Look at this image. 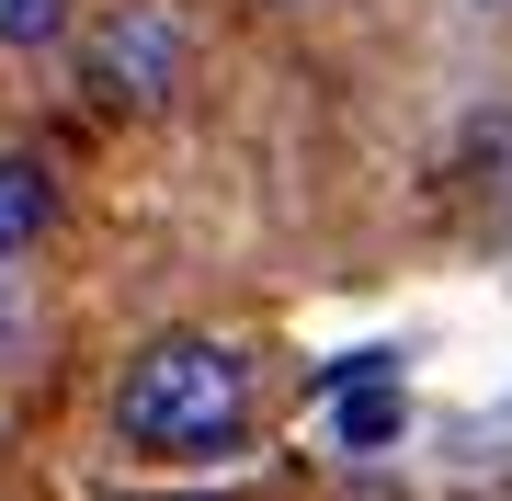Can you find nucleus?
<instances>
[{"label":"nucleus","instance_id":"obj_1","mask_svg":"<svg viewBox=\"0 0 512 501\" xmlns=\"http://www.w3.org/2000/svg\"><path fill=\"white\" fill-rule=\"evenodd\" d=\"M114 433L126 456H228L251 433V365L205 331H160L114 376Z\"/></svg>","mask_w":512,"mask_h":501},{"label":"nucleus","instance_id":"obj_2","mask_svg":"<svg viewBox=\"0 0 512 501\" xmlns=\"http://www.w3.org/2000/svg\"><path fill=\"white\" fill-rule=\"evenodd\" d=\"M80 69H92L103 103H171V80H183V23L171 12H114Z\"/></svg>","mask_w":512,"mask_h":501},{"label":"nucleus","instance_id":"obj_3","mask_svg":"<svg viewBox=\"0 0 512 501\" xmlns=\"http://www.w3.org/2000/svg\"><path fill=\"white\" fill-rule=\"evenodd\" d=\"M330 445L342 456L399 445V365H387V353H353V365L330 376Z\"/></svg>","mask_w":512,"mask_h":501},{"label":"nucleus","instance_id":"obj_4","mask_svg":"<svg viewBox=\"0 0 512 501\" xmlns=\"http://www.w3.org/2000/svg\"><path fill=\"white\" fill-rule=\"evenodd\" d=\"M46 228H57V171H46L35 149H0V262L35 251Z\"/></svg>","mask_w":512,"mask_h":501},{"label":"nucleus","instance_id":"obj_5","mask_svg":"<svg viewBox=\"0 0 512 501\" xmlns=\"http://www.w3.org/2000/svg\"><path fill=\"white\" fill-rule=\"evenodd\" d=\"M69 35V0H0V46H46Z\"/></svg>","mask_w":512,"mask_h":501},{"label":"nucleus","instance_id":"obj_6","mask_svg":"<svg viewBox=\"0 0 512 501\" xmlns=\"http://www.w3.org/2000/svg\"><path fill=\"white\" fill-rule=\"evenodd\" d=\"M12 331H23V308H12V285H0V342H12Z\"/></svg>","mask_w":512,"mask_h":501},{"label":"nucleus","instance_id":"obj_7","mask_svg":"<svg viewBox=\"0 0 512 501\" xmlns=\"http://www.w3.org/2000/svg\"><path fill=\"white\" fill-rule=\"evenodd\" d=\"M478 12H501V0H478Z\"/></svg>","mask_w":512,"mask_h":501}]
</instances>
